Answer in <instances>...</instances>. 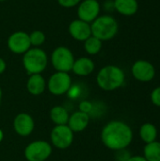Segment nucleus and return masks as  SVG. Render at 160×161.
Listing matches in <instances>:
<instances>
[{
  "label": "nucleus",
  "instance_id": "nucleus-24",
  "mask_svg": "<svg viewBox=\"0 0 160 161\" xmlns=\"http://www.w3.org/2000/svg\"><path fill=\"white\" fill-rule=\"evenodd\" d=\"M132 156L130 155V152L126 149H123V150H119L116 151V160L117 161H127Z\"/></svg>",
  "mask_w": 160,
  "mask_h": 161
},
{
  "label": "nucleus",
  "instance_id": "nucleus-12",
  "mask_svg": "<svg viewBox=\"0 0 160 161\" xmlns=\"http://www.w3.org/2000/svg\"><path fill=\"white\" fill-rule=\"evenodd\" d=\"M35 127V123L32 116L28 113H19L15 116L13 120V128L14 131L22 137L29 136Z\"/></svg>",
  "mask_w": 160,
  "mask_h": 161
},
{
  "label": "nucleus",
  "instance_id": "nucleus-8",
  "mask_svg": "<svg viewBox=\"0 0 160 161\" xmlns=\"http://www.w3.org/2000/svg\"><path fill=\"white\" fill-rule=\"evenodd\" d=\"M52 145L58 149L64 150L69 148L74 141V132L67 125H56L50 134Z\"/></svg>",
  "mask_w": 160,
  "mask_h": 161
},
{
  "label": "nucleus",
  "instance_id": "nucleus-29",
  "mask_svg": "<svg viewBox=\"0 0 160 161\" xmlns=\"http://www.w3.org/2000/svg\"><path fill=\"white\" fill-rule=\"evenodd\" d=\"M127 161H147L143 156H132Z\"/></svg>",
  "mask_w": 160,
  "mask_h": 161
},
{
  "label": "nucleus",
  "instance_id": "nucleus-5",
  "mask_svg": "<svg viewBox=\"0 0 160 161\" xmlns=\"http://www.w3.org/2000/svg\"><path fill=\"white\" fill-rule=\"evenodd\" d=\"M50 59L54 69L57 72L64 73H69L72 71L74 62L75 60L73 52L65 46L57 47L52 52Z\"/></svg>",
  "mask_w": 160,
  "mask_h": 161
},
{
  "label": "nucleus",
  "instance_id": "nucleus-28",
  "mask_svg": "<svg viewBox=\"0 0 160 161\" xmlns=\"http://www.w3.org/2000/svg\"><path fill=\"white\" fill-rule=\"evenodd\" d=\"M6 68H7V63H6V61H5L2 58H0V75L3 74V73L6 71Z\"/></svg>",
  "mask_w": 160,
  "mask_h": 161
},
{
  "label": "nucleus",
  "instance_id": "nucleus-6",
  "mask_svg": "<svg viewBox=\"0 0 160 161\" xmlns=\"http://www.w3.org/2000/svg\"><path fill=\"white\" fill-rule=\"evenodd\" d=\"M52 154V145L45 141H35L25 148V158L27 161H45Z\"/></svg>",
  "mask_w": 160,
  "mask_h": 161
},
{
  "label": "nucleus",
  "instance_id": "nucleus-31",
  "mask_svg": "<svg viewBox=\"0 0 160 161\" xmlns=\"http://www.w3.org/2000/svg\"><path fill=\"white\" fill-rule=\"evenodd\" d=\"M1 98H2V89L0 87V101H1Z\"/></svg>",
  "mask_w": 160,
  "mask_h": 161
},
{
  "label": "nucleus",
  "instance_id": "nucleus-20",
  "mask_svg": "<svg viewBox=\"0 0 160 161\" xmlns=\"http://www.w3.org/2000/svg\"><path fill=\"white\" fill-rule=\"evenodd\" d=\"M143 158L147 161H160V142H153L145 144Z\"/></svg>",
  "mask_w": 160,
  "mask_h": 161
},
{
  "label": "nucleus",
  "instance_id": "nucleus-16",
  "mask_svg": "<svg viewBox=\"0 0 160 161\" xmlns=\"http://www.w3.org/2000/svg\"><path fill=\"white\" fill-rule=\"evenodd\" d=\"M26 89L32 95H41L46 89V81L41 74L30 75L26 82Z\"/></svg>",
  "mask_w": 160,
  "mask_h": 161
},
{
  "label": "nucleus",
  "instance_id": "nucleus-13",
  "mask_svg": "<svg viewBox=\"0 0 160 161\" xmlns=\"http://www.w3.org/2000/svg\"><path fill=\"white\" fill-rule=\"evenodd\" d=\"M68 31L72 38L78 42H85L88 38L91 36V24L79 19L71 22V24L69 25Z\"/></svg>",
  "mask_w": 160,
  "mask_h": 161
},
{
  "label": "nucleus",
  "instance_id": "nucleus-22",
  "mask_svg": "<svg viewBox=\"0 0 160 161\" xmlns=\"http://www.w3.org/2000/svg\"><path fill=\"white\" fill-rule=\"evenodd\" d=\"M29 40L31 46L33 47H40L41 46L46 40L45 34L41 30H34L29 34Z\"/></svg>",
  "mask_w": 160,
  "mask_h": 161
},
{
  "label": "nucleus",
  "instance_id": "nucleus-1",
  "mask_svg": "<svg viewBox=\"0 0 160 161\" xmlns=\"http://www.w3.org/2000/svg\"><path fill=\"white\" fill-rule=\"evenodd\" d=\"M133 137V131L129 125L117 120L108 123L101 132L103 144L115 152L126 149L131 144Z\"/></svg>",
  "mask_w": 160,
  "mask_h": 161
},
{
  "label": "nucleus",
  "instance_id": "nucleus-17",
  "mask_svg": "<svg viewBox=\"0 0 160 161\" xmlns=\"http://www.w3.org/2000/svg\"><path fill=\"white\" fill-rule=\"evenodd\" d=\"M114 9L123 16H133L139 10L138 0H113Z\"/></svg>",
  "mask_w": 160,
  "mask_h": 161
},
{
  "label": "nucleus",
  "instance_id": "nucleus-4",
  "mask_svg": "<svg viewBox=\"0 0 160 161\" xmlns=\"http://www.w3.org/2000/svg\"><path fill=\"white\" fill-rule=\"evenodd\" d=\"M48 57L46 52L40 47H32L23 57V65L27 74H41L47 67Z\"/></svg>",
  "mask_w": 160,
  "mask_h": 161
},
{
  "label": "nucleus",
  "instance_id": "nucleus-9",
  "mask_svg": "<svg viewBox=\"0 0 160 161\" xmlns=\"http://www.w3.org/2000/svg\"><path fill=\"white\" fill-rule=\"evenodd\" d=\"M131 74L136 80L147 83L155 78L156 68L153 63L146 59H138L131 67Z\"/></svg>",
  "mask_w": 160,
  "mask_h": 161
},
{
  "label": "nucleus",
  "instance_id": "nucleus-21",
  "mask_svg": "<svg viewBox=\"0 0 160 161\" xmlns=\"http://www.w3.org/2000/svg\"><path fill=\"white\" fill-rule=\"evenodd\" d=\"M102 46H103V42L93 37L92 35L84 42V49L87 52V54L91 56L99 54L102 49Z\"/></svg>",
  "mask_w": 160,
  "mask_h": 161
},
{
  "label": "nucleus",
  "instance_id": "nucleus-14",
  "mask_svg": "<svg viewBox=\"0 0 160 161\" xmlns=\"http://www.w3.org/2000/svg\"><path fill=\"white\" fill-rule=\"evenodd\" d=\"M90 123V115L80 110L74 112L69 117L67 125L74 133H79L84 131Z\"/></svg>",
  "mask_w": 160,
  "mask_h": 161
},
{
  "label": "nucleus",
  "instance_id": "nucleus-23",
  "mask_svg": "<svg viewBox=\"0 0 160 161\" xmlns=\"http://www.w3.org/2000/svg\"><path fill=\"white\" fill-rule=\"evenodd\" d=\"M151 98V102L154 106L160 108V86L155 88L150 95Z\"/></svg>",
  "mask_w": 160,
  "mask_h": 161
},
{
  "label": "nucleus",
  "instance_id": "nucleus-7",
  "mask_svg": "<svg viewBox=\"0 0 160 161\" xmlns=\"http://www.w3.org/2000/svg\"><path fill=\"white\" fill-rule=\"evenodd\" d=\"M46 86L53 95H63L70 91L72 87V78L69 73L56 72L49 77Z\"/></svg>",
  "mask_w": 160,
  "mask_h": 161
},
{
  "label": "nucleus",
  "instance_id": "nucleus-2",
  "mask_svg": "<svg viewBox=\"0 0 160 161\" xmlns=\"http://www.w3.org/2000/svg\"><path fill=\"white\" fill-rule=\"evenodd\" d=\"M125 81V75L117 65H107L100 69L96 75V83L100 89L112 92L121 88Z\"/></svg>",
  "mask_w": 160,
  "mask_h": 161
},
{
  "label": "nucleus",
  "instance_id": "nucleus-27",
  "mask_svg": "<svg viewBox=\"0 0 160 161\" xmlns=\"http://www.w3.org/2000/svg\"><path fill=\"white\" fill-rule=\"evenodd\" d=\"M104 9L108 11V12L115 10L114 9V2H113V0H107L104 3Z\"/></svg>",
  "mask_w": 160,
  "mask_h": 161
},
{
  "label": "nucleus",
  "instance_id": "nucleus-3",
  "mask_svg": "<svg viewBox=\"0 0 160 161\" xmlns=\"http://www.w3.org/2000/svg\"><path fill=\"white\" fill-rule=\"evenodd\" d=\"M91 35L102 42L112 40L119 31V24L117 20L109 15H99L91 24Z\"/></svg>",
  "mask_w": 160,
  "mask_h": 161
},
{
  "label": "nucleus",
  "instance_id": "nucleus-11",
  "mask_svg": "<svg viewBox=\"0 0 160 161\" xmlns=\"http://www.w3.org/2000/svg\"><path fill=\"white\" fill-rule=\"evenodd\" d=\"M8 47L13 53L17 55H24L27 50L31 48L29 40V34L24 31H16L12 33L8 39Z\"/></svg>",
  "mask_w": 160,
  "mask_h": 161
},
{
  "label": "nucleus",
  "instance_id": "nucleus-26",
  "mask_svg": "<svg viewBox=\"0 0 160 161\" xmlns=\"http://www.w3.org/2000/svg\"><path fill=\"white\" fill-rule=\"evenodd\" d=\"M91 108H92V105L89 101H82L79 104V110L82 111V112H85V113L89 114V112L91 110Z\"/></svg>",
  "mask_w": 160,
  "mask_h": 161
},
{
  "label": "nucleus",
  "instance_id": "nucleus-18",
  "mask_svg": "<svg viewBox=\"0 0 160 161\" xmlns=\"http://www.w3.org/2000/svg\"><path fill=\"white\" fill-rule=\"evenodd\" d=\"M139 135L143 142L151 143L157 141L158 131L157 126L152 123H144L139 130Z\"/></svg>",
  "mask_w": 160,
  "mask_h": 161
},
{
  "label": "nucleus",
  "instance_id": "nucleus-10",
  "mask_svg": "<svg viewBox=\"0 0 160 161\" xmlns=\"http://www.w3.org/2000/svg\"><path fill=\"white\" fill-rule=\"evenodd\" d=\"M101 5L98 0H82L77 7V16L79 20L91 24L99 15Z\"/></svg>",
  "mask_w": 160,
  "mask_h": 161
},
{
  "label": "nucleus",
  "instance_id": "nucleus-30",
  "mask_svg": "<svg viewBox=\"0 0 160 161\" xmlns=\"http://www.w3.org/2000/svg\"><path fill=\"white\" fill-rule=\"evenodd\" d=\"M3 139H4V134H3V131L0 129V142L3 141Z\"/></svg>",
  "mask_w": 160,
  "mask_h": 161
},
{
  "label": "nucleus",
  "instance_id": "nucleus-15",
  "mask_svg": "<svg viewBox=\"0 0 160 161\" xmlns=\"http://www.w3.org/2000/svg\"><path fill=\"white\" fill-rule=\"evenodd\" d=\"M95 69L93 60L87 57H82L74 60L72 71L74 75L79 76H88Z\"/></svg>",
  "mask_w": 160,
  "mask_h": 161
},
{
  "label": "nucleus",
  "instance_id": "nucleus-25",
  "mask_svg": "<svg viewBox=\"0 0 160 161\" xmlns=\"http://www.w3.org/2000/svg\"><path fill=\"white\" fill-rule=\"evenodd\" d=\"M82 0H58V3L59 4V6L66 8H74L78 6V4L81 2Z\"/></svg>",
  "mask_w": 160,
  "mask_h": 161
},
{
  "label": "nucleus",
  "instance_id": "nucleus-19",
  "mask_svg": "<svg viewBox=\"0 0 160 161\" xmlns=\"http://www.w3.org/2000/svg\"><path fill=\"white\" fill-rule=\"evenodd\" d=\"M69 112L61 106H56L50 110V119L56 125H64L68 124Z\"/></svg>",
  "mask_w": 160,
  "mask_h": 161
},
{
  "label": "nucleus",
  "instance_id": "nucleus-32",
  "mask_svg": "<svg viewBox=\"0 0 160 161\" xmlns=\"http://www.w3.org/2000/svg\"><path fill=\"white\" fill-rule=\"evenodd\" d=\"M3 1H6V0H0V2H3Z\"/></svg>",
  "mask_w": 160,
  "mask_h": 161
}]
</instances>
